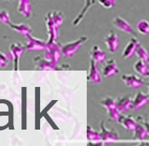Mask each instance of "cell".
<instances>
[{"mask_svg":"<svg viewBox=\"0 0 149 146\" xmlns=\"http://www.w3.org/2000/svg\"><path fill=\"white\" fill-rule=\"evenodd\" d=\"M148 95H146L142 92H139L136 95L135 98L132 102V108L134 110H139L145 106L148 103Z\"/></svg>","mask_w":149,"mask_h":146,"instance_id":"obj_1","label":"cell"},{"mask_svg":"<svg viewBox=\"0 0 149 146\" xmlns=\"http://www.w3.org/2000/svg\"><path fill=\"white\" fill-rule=\"evenodd\" d=\"M122 79L128 87L139 88L143 85V80L134 75H124L122 76Z\"/></svg>","mask_w":149,"mask_h":146,"instance_id":"obj_2","label":"cell"},{"mask_svg":"<svg viewBox=\"0 0 149 146\" xmlns=\"http://www.w3.org/2000/svg\"><path fill=\"white\" fill-rule=\"evenodd\" d=\"M113 24L117 28H119L120 30H121V31L125 32V33L134 34V31L132 30L130 24L125 20H124L122 17H116L115 18V20L113 21Z\"/></svg>","mask_w":149,"mask_h":146,"instance_id":"obj_3","label":"cell"},{"mask_svg":"<svg viewBox=\"0 0 149 146\" xmlns=\"http://www.w3.org/2000/svg\"><path fill=\"white\" fill-rule=\"evenodd\" d=\"M139 42L135 40V39H132L130 43L128 44L126 46L125 49L124 50L123 53V58H130L132 55L134 54V53L136 51V49L139 45Z\"/></svg>","mask_w":149,"mask_h":146,"instance_id":"obj_4","label":"cell"},{"mask_svg":"<svg viewBox=\"0 0 149 146\" xmlns=\"http://www.w3.org/2000/svg\"><path fill=\"white\" fill-rule=\"evenodd\" d=\"M117 108L121 112H125L132 108V101L130 98L125 96L120 99V101L117 103Z\"/></svg>","mask_w":149,"mask_h":146,"instance_id":"obj_5","label":"cell"},{"mask_svg":"<svg viewBox=\"0 0 149 146\" xmlns=\"http://www.w3.org/2000/svg\"><path fill=\"white\" fill-rule=\"evenodd\" d=\"M135 71L142 75H149V65L143 60H139L134 65Z\"/></svg>","mask_w":149,"mask_h":146,"instance_id":"obj_6","label":"cell"},{"mask_svg":"<svg viewBox=\"0 0 149 146\" xmlns=\"http://www.w3.org/2000/svg\"><path fill=\"white\" fill-rule=\"evenodd\" d=\"M122 125L127 129V130H135L136 128V123L134 122V120L131 118V117H125L123 118L122 121Z\"/></svg>","mask_w":149,"mask_h":146,"instance_id":"obj_7","label":"cell"},{"mask_svg":"<svg viewBox=\"0 0 149 146\" xmlns=\"http://www.w3.org/2000/svg\"><path fill=\"white\" fill-rule=\"evenodd\" d=\"M108 44H109L110 50L113 53L117 49V44H118V39L117 36L115 34H111V36L108 38Z\"/></svg>","mask_w":149,"mask_h":146,"instance_id":"obj_8","label":"cell"},{"mask_svg":"<svg viewBox=\"0 0 149 146\" xmlns=\"http://www.w3.org/2000/svg\"><path fill=\"white\" fill-rule=\"evenodd\" d=\"M138 31L140 32L141 34H143V35H147L149 33V22L147 21H141L138 26Z\"/></svg>","mask_w":149,"mask_h":146,"instance_id":"obj_9","label":"cell"},{"mask_svg":"<svg viewBox=\"0 0 149 146\" xmlns=\"http://www.w3.org/2000/svg\"><path fill=\"white\" fill-rule=\"evenodd\" d=\"M148 133L146 131V129H143L140 126H136L135 128V137L139 140H144L147 136Z\"/></svg>","mask_w":149,"mask_h":146,"instance_id":"obj_10","label":"cell"},{"mask_svg":"<svg viewBox=\"0 0 149 146\" xmlns=\"http://www.w3.org/2000/svg\"><path fill=\"white\" fill-rule=\"evenodd\" d=\"M99 3L105 8H111L116 5V0H98Z\"/></svg>","mask_w":149,"mask_h":146,"instance_id":"obj_11","label":"cell"},{"mask_svg":"<svg viewBox=\"0 0 149 146\" xmlns=\"http://www.w3.org/2000/svg\"><path fill=\"white\" fill-rule=\"evenodd\" d=\"M143 123H144L145 128H146V131H147V133L149 135V123L148 122H144Z\"/></svg>","mask_w":149,"mask_h":146,"instance_id":"obj_12","label":"cell"},{"mask_svg":"<svg viewBox=\"0 0 149 146\" xmlns=\"http://www.w3.org/2000/svg\"><path fill=\"white\" fill-rule=\"evenodd\" d=\"M148 88H149V84L148 85ZM148 97H149V94H148Z\"/></svg>","mask_w":149,"mask_h":146,"instance_id":"obj_13","label":"cell"}]
</instances>
